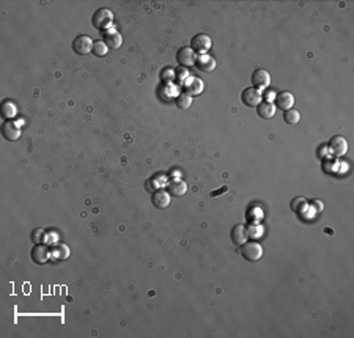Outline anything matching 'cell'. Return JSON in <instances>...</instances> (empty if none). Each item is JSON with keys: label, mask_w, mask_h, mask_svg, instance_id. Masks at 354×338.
<instances>
[{"label": "cell", "mask_w": 354, "mask_h": 338, "mask_svg": "<svg viewBox=\"0 0 354 338\" xmlns=\"http://www.w3.org/2000/svg\"><path fill=\"white\" fill-rule=\"evenodd\" d=\"M211 44H213V41H211V38L206 33H197L191 41V48L194 52H199L202 55V54H206L211 49Z\"/></svg>", "instance_id": "obj_7"}, {"label": "cell", "mask_w": 354, "mask_h": 338, "mask_svg": "<svg viewBox=\"0 0 354 338\" xmlns=\"http://www.w3.org/2000/svg\"><path fill=\"white\" fill-rule=\"evenodd\" d=\"M230 236H231V241L235 242L236 245H243L244 242H247L249 231H247V228L244 227L243 223H238V225H235V227L231 228Z\"/></svg>", "instance_id": "obj_14"}, {"label": "cell", "mask_w": 354, "mask_h": 338, "mask_svg": "<svg viewBox=\"0 0 354 338\" xmlns=\"http://www.w3.org/2000/svg\"><path fill=\"white\" fill-rule=\"evenodd\" d=\"M328 149L334 157H342L348 151V142H346V139L342 137V135H335V137L329 140Z\"/></svg>", "instance_id": "obj_5"}, {"label": "cell", "mask_w": 354, "mask_h": 338, "mask_svg": "<svg viewBox=\"0 0 354 338\" xmlns=\"http://www.w3.org/2000/svg\"><path fill=\"white\" fill-rule=\"evenodd\" d=\"M241 255L243 258H246L247 261L255 263L258 261L263 257V247L258 242H244L241 245Z\"/></svg>", "instance_id": "obj_3"}, {"label": "cell", "mask_w": 354, "mask_h": 338, "mask_svg": "<svg viewBox=\"0 0 354 338\" xmlns=\"http://www.w3.org/2000/svg\"><path fill=\"white\" fill-rule=\"evenodd\" d=\"M335 169V162L334 161H329L328 157L326 159H323V170L326 171V173H329V171H334Z\"/></svg>", "instance_id": "obj_27"}, {"label": "cell", "mask_w": 354, "mask_h": 338, "mask_svg": "<svg viewBox=\"0 0 354 338\" xmlns=\"http://www.w3.org/2000/svg\"><path fill=\"white\" fill-rule=\"evenodd\" d=\"M183 88H184V93L192 97V96H200L203 88H205V85H203V82L199 77H191L189 76L183 84Z\"/></svg>", "instance_id": "obj_10"}, {"label": "cell", "mask_w": 354, "mask_h": 338, "mask_svg": "<svg viewBox=\"0 0 354 338\" xmlns=\"http://www.w3.org/2000/svg\"><path fill=\"white\" fill-rule=\"evenodd\" d=\"M276 106L273 102H269V101H265V102H261L260 106L257 107V112H258V115L260 118L263 120H271L274 115H276Z\"/></svg>", "instance_id": "obj_18"}, {"label": "cell", "mask_w": 354, "mask_h": 338, "mask_svg": "<svg viewBox=\"0 0 354 338\" xmlns=\"http://www.w3.org/2000/svg\"><path fill=\"white\" fill-rule=\"evenodd\" d=\"M195 65H197V68L200 71L211 72V71H214V68H216V58L211 57L209 54H202V55L197 57Z\"/></svg>", "instance_id": "obj_16"}, {"label": "cell", "mask_w": 354, "mask_h": 338, "mask_svg": "<svg viewBox=\"0 0 354 338\" xmlns=\"http://www.w3.org/2000/svg\"><path fill=\"white\" fill-rule=\"evenodd\" d=\"M170 197H172V195L167 191H156L153 193V197H152V201H153V205L156 208L164 209V208H167L170 205Z\"/></svg>", "instance_id": "obj_17"}, {"label": "cell", "mask_w": 354, "mask_h": 338, "mask_svg": "<svg viewBox=\"0 0 354 338\" xmlns=\"http://www.w3.org/2000/svg\"><path fill=\"white\" fill-rule=\"evenodd\" d=\"M30 258H32V261L36 263V265H44V263L49 261L51 252L44 244H35L32 252H30Z\"/></svg>", "instance_id": "obj_9"}, {"label": "cell", "mask_w": 354, "mask_h": 338, "mask_svg": "<svg viewBox=\"0 0 354 338\" xmlns=\"http://www.w3.org/2000/svg\"><path fill=\"white\" fill-rule=\"evenodd\" d=\"M227 189H228V187H227V186H224V187H221L219 191H213V192H211L209 195H211V197H217V195H219V193H222V192H227Z\"/></svg>", "instance_id": "obj_28"}, {"label": "cell", "mask_w": 354, "mask_h": 338, "mask_svg": "<svg viewBox=\"0 0 354 338\" xmlns=\"http://www.w3.org/2000/svg\"><path fill=\"white\" fill-rule=\"evenodd\" d=\"M313 206H315V209H316V211H323V203L321 201H313Z\"/></svg>", "instance_id": "obj_29"}, {"label": "cell", "mask_w": 354, "mask_h": 338, "mask_svg": "<svg viewBox=\"0 0 354 338\" xmlns=\"http://www.w3.org/2000/svg\"><path fill=\"white\" fill-rule=\"evenodd\" d=\"M283 120L287 121L288 124H298L299 120H301V114L296 110V109H290V110H285V115H283Z\"/></svg>", "instance_id": "obj_21"}, {"label": "cell", "mask_w": 354, "mask_h": 338, "mask_svg": "<svg viewBox=\"0 0 354 338\" xmlns=\"http://www.w3.org/2000/svg\"><path fill=\"white\" fill-rule=\"evenodd\" d=\"M93 44L95 41L87 35H79L73 41V50L77 55H88L90 52H93Z\"/></svg>", "instance_id": "obj_4"}, {"label": "cell", "mask_w": 354, "mask_h": 338, "mask_svg": "<svg viewBox=\"0 0 354 338\" xmlns=\"http://www.w3.org/2000/svg\"><path fill=\"white\" fill-rule=\"evenodd\" d=\"M276 107L282 109V110H290L295 106V95L291 92H280L276 96Z\"/></svg>", "instance_id": "obj_13"}, {"label": "cell", "mask_w": 354, "mask_h": 338, "mask_svg": "<svg viewBox=\"0 0 354 338\" xmlns=\"http://www.w3.org/2000/svg\"><path fill=\"white\" fill-rule=\"evenodd\" d=\"M304 206H305V200L303 197H296V198L291 200V209H293V211L299 213L301 208H304Z\"/></svg>", "instance_id": "obj_25"}, {"label": "cell", "mask_w": 354, "mask_h": 338, "mask_svg": "<svg viewBox=\"0 0 354 338\" xmlns=\"http://www.w3.org/2000/svg\"><path fill=\"white\" fill-rule=\"evenodd\" d=\"M52 257L55 260L62 261V260H68L70 257V249H68L66 244H57L54 245V249H52Z\"/></svg>", "instance_id": "obj_19"}, {"label": "cell", "mask_w": 354, "mask_h": 338, "mask_svg": "<svg viewBox=\"0 0 354 338\" xmlns=\"http://www.w3.org/2000/svg\"><path fill=\"white\" fill-rule=\"evenodd\" d=\"M177 60L183 68H191L197 62V55H195V52L192 50L191 46H183L177 52Z\"/></svg>", "instance_id": "obj_6"}, {"label": "cell", "mask_w": 354, "mask_h": 338, "mask_svg": "<svg viewBox=\"0 0 354 338\" xmlns=\"http://www.w3.org/2000/svg\"><path fill=\"white\" fill-rule=\"evenodd\" d=\"M105 44H107V48L110 49H120L123 44V38L122 35H120L115 28H109L104 32V40H102Z\"/></svg>", "instance_id": "obj_12"}, {"label": "cell", "mask_w": 354, "mask_h": 338, "mask_svg": "<svg viewBox=\"0 0 354 338\" xmlns=\"http://www.w3.org/2000/svg\"><path fill=\"white\" fill-rule=\"evenodd\" d=\"M16 112H18V109H16V106H14L13 102L6 101V102L2 104V117H3L5 120H11V118H14V115H16Z\"/></svg>", "instance_id": "obj_20"}, {"label": "cell", "mask_w": 354, "mask_h": 338, "mask_svg": "<svg viewBox=\"0 0 354 338\" xmlns=\"http://www.w3.org/2000/svg\"><path fill=\"white\" fill-rule=\"evenodd\" d=\"M112 22H114V13L107 8H100L92 18V24L98 30H107Z\"/></svg>", "instance_id": "obj_1"}, {"label": "cell", "mask_w": 354, "mask_h": 338, "mask_svg": "<svg viewBox=\"0 0 354 338\" xmlns=\"http://www.w3.org/2000/svg\"><path fill=\"white\" fill-rule=\"evenodd\" d=\"M261 99H263L261 92L253 87H247L243 90V93H241V101H243L246 107H258L263 102Z\"/></svg>", "instance_id": "obj_2"}, {"label": "cell", "mask_w": 354, "mask_h": 338, "mask_svg": "<svg viewBox=\"0 0 354 338\" xmlns=\"http://www.w3.org/2000/svg\"><path fill=\"white\" fill-rule=\"evenodd\" d=\"M175 76H177L179 84L183 85L184 82H186V79L189 77V72H187V70H184V68H178V70L175 71Z\"/></svg>", "instance_id": "obj_26"}, {"label": "cell", "mask_w": 354, "mask_h": 338, "mask_svg": "<svg viewBox=\"0 0 354 338\" xmlns=\"http://www.w3.org/2000/svg\"><path fill=\"white\" fill-rule=\"evenodd\" d=\"M2 135L6 140L14 142V140H18L21 137V129H19V126L14 121H11V120H6V121H3V124H2Z\"/></svg>", "instance_id": "obj_11"}, {"label": "cell", "mask_w": 354, "mask_h": 338, "mask_svg": "<svg viewBox=\"0 0 354 338\" xmlns=\"http://www.w3.org/2000/svg\"><path fill=\"white\" fill-rule=\"evenodd\" d=\"M167 192L172 197H184L187 193V184L183 179H172L167 184Z\"/></svg>", "instance_id": "obj_15"}, {"label": "cell", "mask_w": 354, "mask_h": 338, "mask_svg": "<svg viewBox=\"0 0 354 338\" xmlns=\"http://www.w3.org/2000/svg\"><path fill=\"white\" fill-rule=\"evenodd\" d=\"M107 50H109L107 44H105L102 40L95 41V44H93V54H95L96 57H104L105 54H107Z\"/></svg>", "instance_id": "obj_23"}, {"label": "cell", "mask_w": 354, "mask_h": 338, "mask_svg": "<svg viewBox=\"0 0 354 338\" xmlns=\"http://www.w3.org/2000/svg\"><path fill=\"white\" fill-rule=\"evenodd\" d=\"M191 104H192V97H191L189 95L181 93V95L177 97V106H178V109L187 110V109L191 107Z\"/></svg>", "instance_id": "obj_22"}, {"label": "cell", "mask_w": 354, "mask_h": 338, "mask_svg": "<svg viewBox=\"0 0 354 338\" xmlns=\"http://www.w3.org/2000/svg\"><path fill=\"white\" fill-rule=\"evenodd\" d=\"M252 87L257 88V90H263V88H268L271 85V74L260 68V70H255L253 74H252Z\"/></svg>", "instance_id": "obj_8"}, {"label": "cell", "mask_w": 354, "mask_h": 338, "mask_svg": "<svg viewBox=\"0 0 354 338\" xmlns=\"http://www.w3.org/2000/svg\"><path fill=\"white\" fill-rule=\"evenodd\" d=\"M32 241L33 244H44L46 242V231L41 228H36L32 231Z\"/></svg>", "instance_id": "obj_24"}]
</instances>
